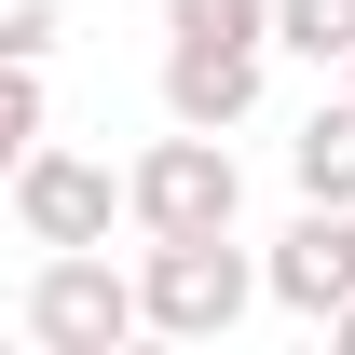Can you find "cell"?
<instances>
[{"label": "cell", "instance_id": "cell-2", "mask_svg": "<svg viewBox=\"0 0 355 355\" xmlns=\"http://www.w3.org/2000/svg\"><path fill=\"white\" fill-rule=\"evenodd\" d=\"M123 219L137 232H232L246 219V178H232V150L205 123H178V137H150L123 164Z\"/></svg>", "mask_w": 355, "mask_h": 355}, {"label": "cell", "instance_id": "cell-11", "mask_svg": "<svg viewBox=\"0 0 355 355\" xmlns=\"http://www.w3.org/2000/svg\"><path fill=\"white\" fill-rule=\"evenodd\" d=\"M0 55H55V0H0Z\"/></svg>", "mask_w": 355, "mask_h": 355}, {"label": "cell", "instance_id": "cell-10", "mask_svg": "<svg viewBox=\"0 0 355 355\" xmlns=\"http://www.w3.org/2000/svg\"><path fill=\"white\" fill-rule=\"evenodd\" d=\"M164 42H273V0H164Z\"/></svg>", "mask_w": 355, "mask_h": 355}, {"label": "cell", "instance_id": "cell-9", "mask_svg": "<svg viewBox=\"0 0 355 355\" xmlns=\"http://www.w3.org/2000/svg\"><path fill=\"white\" fill-rule=\"evenodd\" d=\"M28 150H42V55H0V191Z\"/></svg>", "mask_w": 355, "mask_h": 355}, {"label": "cell", "instance_id": "cell-6", "mask_svg": "<svg viewBox=\"0 0 355 355\" xmlns=\"http://www.w3.org/2000/svg\"><path fill=\"white\" fill-rule=\"evenodd\" d=\"M260 69H273V42H164V123L232 137L260 110Z\"/></svg>", "mask_w": 355, "mask_h": 355}, {"label": "cell", "instance_id": "cell-3", "mask_svg": "<svg viewBox=\"0 0 355 355\" xmlns=\"http://www.w3.org/2000/svg\"><path fill=\"white\" fill-rule=\"evenodd\" d=\"M137 328V273H110V246H42L28 273V342L42 355H110Z\"/></svg>", "mask_w": 355, "mask_h": 355}, {"label": "cell", "instance_id": "cell-1", "mask_svg": "<svg viewBox=\"0 0 355 355\" xmlns=\"http://www.w3.org/2000/svg\"><path fill=\"white\" fill-rule=\"evenodd\" d=\"M260 301V260L232 246V232H150V260H137V328H164V342H232Z\"/></svg>", "mask_w": 355, "mask_h": 355}, {"label": "cell", "instance_id": "cell-8", "mask_svg": "<svg viewBox=\"0 0 355 355\" xmlns=\"http://www.w3.org/2000/svg\"><path fill=\"white\" fill-rule=\"evenodd\" d=\"M273 55L342 69V55H355V0H273Z\"/></svg>", "mask_w": 355, "mask_h": 355}, {"label": "cell", "instance_id": "cell-13", "mask_svg": "<svg viewBox=\"0 0 355 355\" xmlns=\"http://www.w3.org/2000/svg\"><path fill=\"white\" fill-rule=\"evenodd\" d=\"M342 96H355V55H342Z\"/></svg>", "mask_w": 355, "mask_h": 355}, {"label": "cell", "instance_id": "cell-12", "mask_svg": "<svg viewBox=\"0 0 355 355\" xmlns=\"http://www.w3.org/2000/svg\"><path fill=\"white\" fill-rule=\"evenodd\" d=\"M328 342H355V301H342V314H328Z\"/></svg>", "mask_w": 355, "mask_h": 355}, {"label": "cell", "instance_id": "cell-4", "mask_svg": "<svg viewBox=\"0 0 355 355\" xmlns=\"http://www.w3.org/2000/svg\"><path fill=\"white\" fill-rule=\"evenodd\" d=\"M14 219H28V246H110L123 178L96 164V150H28L14 164Z\"/></svg>", "mask_w": 355, "mask_h": 355}, {"label": "cell", "instance_id": "cell-5", "mask_svg": "<svg viewBox=\"0 0 355 355\" xmlns=\"http://www.w3.org/2000/svg\"><path fill=\"white\" fill-rule=\"evenodd\" d=\"M260 287L287 314H314V328H328V314L355 301V205H301V219L273 232V260H260Z\"/></svg>", "mask_w": 355, "mask_h": 355}, {"label": "cell", "instance_id": "cell-7", "mask_svg": "<svg viewBox=\"0 0 355 355\" xmlns=\"http://www.w3.org/2000/svg\"><path fill=\"white\" fill-rule=\"evenodd\" d=\"M287 178H301V205H355V96L301 123V150H287Z\"/></svg>", "mask_w": 355, "mask_h": 355}]
</instances>
